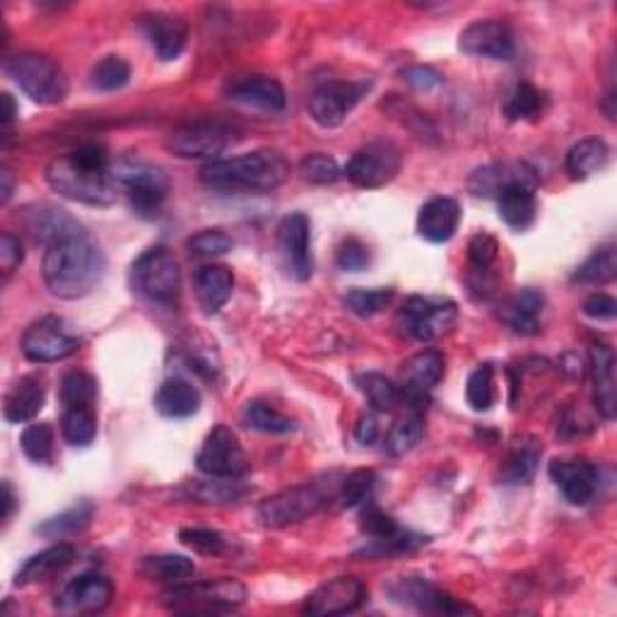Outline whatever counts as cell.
I'll return each instance as SVG.
<instances>
[{
    "mask_svg": "<svg viewBox=\"0 0 617 617\" xmlns=\"http://www.w3.org/2000/svg\"><path fill=\"white\" fill-rule=\"evenodd\" d=\"M370 92V82L353 80H333L321 85L308 97V117H312L321 129H338L347 119L364 94Z\"/></svg>",
    "mask_w": 617,
    "mask_h": 617,
    "instance_id": "9a60e30c",
    "label": "cell"
},
{
    "mask_svg": "<svg viewBox=\"0 0 617 617\" xmlns=\"http://www.w3.org/2000/svg\"><path fill=\"white\" fill-rule=\"evenodd\" d=\"M195 565L186 555H152L140 565V574L150 581H184L193 577Z\"/></svg>",
    "mask_w": 617,
    "mask_h": 617,
    "instance_id": "60d3db41",
    "label": "cell"
},
{
    "mask_svg": "<svg viewBox=\"0 0 617 617\" xmlns=\"http://www.w3.org/2000/svg\"><path fill=\"white\" fill-rule=\"evenodd\" d=\"M0 181H3V189H0V193H3V203H8L12 199V189H16V181H12V172L8 166L0 170Z\"/></svg>",
    "mask_w": 617,
    "mask_h": 617,
    "instance_id": "03108f58",
    "label": "cell"
},
{
    "mask_svg": "<svg viewBox=\"0 0 617 617\" xmlns=\"http://www.w3.org/2000/svg\"><path fill=\"white\" fill-rule=\"evenodd\" d=\"M300 172L304 176V181L308 184H316V186H328L335 184L343 176L341 164L335 162L328 154H306V158L300 162Z\"/></svg>",
    "mask_w": 617,
    "mask_h": 617,
    "instance_id": "db71d44e",
    "label": "cell"
},
{
    "mask_svg": "<svg viewBox=\"0 0 617 617\" xmlns=\"http://www.w3.org/2000/svg\"><path fill=\"white\" fill-rule=\"evenodd\" d=\"M75 559H78L75 545L55 543V545H51V548L41 550L27 559V563L16 574V586L24 588L32 584L49 581L53 577H59V574H63L70 565L75 563Z\"/></svg>",
    "mask_w": 617,
    "mask_h": 617,
    "instance_id": "484cf974",
    "label": "cell"
},
{
    "mask_svg": "<svg viewBox=\"0 0 617 617\" xmlns=\"http://www.w3.org/2000/svg\"><path fill=\"white\" fill-rule=\"evenodd\" d=\"M584 314L594 321H613L617 314V302L606 292H596L584 302Z\"/></svg>",
    "mask_w": 617,
    "mask_h": 617,
    "instance_id": "91938a15",
    "label": "cell"
},
{
    "mask_svg": "<svg viewBox=\"0 0 617 617\" xmlns=\"http://www.w3.org/2000/svg\"><path fill=\"white\" fill-rule=\"evenodd\" d=\"M277 249L283 256L285 271L304 283L314 275L312 256V222L304 213H290L277 227Z\"/></svg>",
    "mask_w": 617,
    "mask_h": 617,
    "instance_id": "ac0fdd59",
    "label": "cell"
},
{
    "mask_svg": "<svg viewBox=\"0 0 617 617\" xmlns=\"http://www.w3.org/2000/svg\"><path fill=\"white\" fill-rule=\"evenodd\" d=\"M548 473L574 507H586L598 493V468L588 458H557Z\"/></svg>",
    "mask_w": 617,
    "mask_h": 617,
    "instance_id": "603a6c76",
    "label": "cell"
},
{
    "mask_svg": "<svg viewBox=\"0 0 617 617\" xmlns=\"http://www.w3.org/2000/svg\"><path fill=\"white\" fill-rule=\"evenodd\" d=\"M374 487H376V473L374 471H370V468L353 471L341 481L338 499H341L345 509L364 507V504L372 502Z\"/></svg>",
    "mask_w": 617,
    "mask_h": 617,
    "instance_id": "7dc6e473",
    "label": "cell"
},
{
    "mask_svg": "<svg viewBox=\"0 0 617 617\" xmlns=\"http://www.w3.org/2000/svg\"><path fill=\"white\" fill-rule=\"evenodd\" d=\"M61 434L70 446H90L97 437L94 405H75V408H63Z\"/></svg>",
    "mask_w": 617,
    "mask_h": 617,
    "instance_id": "ab89813d",
    "label": "cell"
},
{
    "mask_svg": "<svg viewBox=\"0 0 617 617\" xmlns=\"http://www.w3.org/2000/svg\"><path fill=\"white\" fill-rule=\"evenodd\" d=\"M92 518H94V504L90 499H82L75 504V507H70L59 516H51L47 522H41L34 528V533H39V536L47 540H65V538L80 536L82 530H88Z\"/></svg>",
    "mask_w": 617,
    "mask_h": 617,
    "instance_id": "d590c367",
    "label": "cell"
},
{
    "mask_svg": "<svg viewBox=\"0 0 617 617\" xmlns=\"http://www.w3.org/2000/svg\"><path fill=\"white\" fill-rule=\"evenodd\" d=\"M53 442H55V432H53L51 423H34L30 427H24L22 437H20V446H22L24 456L34 463L51 461Z\"/></svg>",
    "mask_w": 617,
    "mask_h": 617,
    "instance_id": "f5cc1de1",
    "label": "cell"
},
{
    "mask_svg": "<svg viewBox=\"0 0 617 617\" xmlns=\"http://www.w3.org/2000/svg\"><path fill=\"white\" fill-rule=\"evenodd\" d=\"M497 256H499V244H497L493 234L478 232L468 242V261L478 273H485V271L493 269V263L497 261Z\"/></svg>",
    "mask_w": 617,
    "mask_h": 617,
    "instance_id": "9f6ffc18",
    "label": "cell"
},
{
    "mask_svg": "<svg viewBox=\"0 0 617 617\" xmlns=\"http://www.w3.org/2000/svg\"><path fill=\"white\" fill-rule=\"evenodd\" d=\"M536 191L533 186H524V184H514L509 189H504L497 195V210L499 218L504 220L507 227L516 230V232H526L533 222H536L538 215V201H536Z\"/></svg>",
    "mask_w": 617,
    "mask_h": 617,
    "instance_id": "1f68e13d",
    "label": "cell"
},
{
    "mask_svg": "<svg viewBox=\"0 0 617 617\" xmlns=\"http://www.w3.org/2000/svg\"><path fill=\"white\" fill-rule=\"evenodd\" d=\"M338 269L345 273H360L370 265V249L364 246L355 236H350L341 246H338Z\"/></svg>",
    "mask_w": 617,
    "mask_h": 617,
    "instance_id": "6f0895ef",
    "label": "cell"
},
{
    "mask_svg": "<svg viewBox=\"0 0 617 617\" xmlns=\"http://www.w3.org/2000/svg\"><path fill=\"white\" fill-rule=\"evenodd\" d=\"M27 230L34 236V242L39 244H51L53 240H59L61 234L80 227V222L75 218H70L65 210L61 208H51V205H41L37 210H30L24 215Z\"/></svg>",
    "mask_w": 617,
    "mask_h": 617,
    "instance_id": "8d00e7d4",
    "label": "cell"
},
{
    "mask_svg": "<svg viewBox=\"0 0 617 617\" xmlns=\"http://www.w3.org/2000/svg\"><path fill=\"white\" fill-rule=\"evenodd\" d=\"M24 259L22 242L12 232H3V242H0V265H3V275L10 277L20 269V263Z\"/></svg>",
    "mask_w": 617,
    "mask_h": 617,
    "instance_id": "680465c9",
    "label": "cell"
},
{
    "mask_svg": "<svg viewBox=\"0 0 617 617\" xmlns=\"http://www.w3.org/2000/svg\"><path fill=\"white\" fill-rule=\"evenodd\" d=\"M403 166V154L396 143L391 140H372V143L362 145L350 162L345 164L343 176L357 189H382L391 184Z\"/></svg>",
    "mask_w": 617,
    "mask_h": 617,
    "instance_id": "8fae6325",
    "label": "cell"
},
{
    "mask_svg": "<svg viewBox=\"0 0 617 617\" xmlns=\"http://www.w3.org/2000/svg\"><path fill=\"white\" fill-rule=\"evenodd\" d=\"M131 285L140 297L174 306L181 294V269L179 261L166 246H152L131 265Z\"/></svg>",
    "mask_w": 617,
    "mask_h": 617,
    "instance_id": "8992f818",
    "label": "cell"
},
{
    "mask_svg": "<svg viewBox=\"0 0 617 617\" xmlns=\"http://www.w3.org/2000/svg\"><path fill=\"white\" fill-rule=\"evenodd\" d=\"M227 97L232 102L259 107L265 111H283L287 104L283 85L269 75H249L242 80H234L227 90Z\"/></svg>",
    "mask_w": 617,
    "mask_h": 617,
    "instance_id": "83f0119b",
    "label": "cell"
},
{
    "mask_svg": "<svg viewBox=\"0 0 617 617\" xmlns=\"http://www.w3.org/2000/svg\"><path fill=\"white\" fill-rule=\"evenodd\" d=\"M104 271L107 261L102 249L82 224L47 244L44 261H41L44 283L59 300L88 297L102 283Z\"/></svg>",
    "mask_w": 617,
    "mask_h": 617,
    "instance_id": "6da1fadb",
    "label": "cell"
},
{
    "mask_svg": "<svg viewBox=\"0 0 617 617\" xmlns=\"http://www.w3.org/2000/svg\"><path fill=\"white\" fill-rule=\"evenodd\" d=\"M236 481L240 478H210L208 483H191L186 485V493L205 504H227L246 495V487Z\"/></svg>",
    "mask_w": 617,
    "mask_h": 617,
    "instance_id": "c3c4849f",
    "label": "cell"
},
{
    "mask_svg": "<svg viewBox=\"0 0 617 617\" xmlns=\"http://www.w3.org/2000/svg\"><path fill=\"white\" fill-rule=\"evenodd\" d=\"M444 370H446V360L437 347L423 350V353L405 360L401 370L403 405H408V411L427 408L429 391L442 382Z\"/></svg>",
    "mask_w": 617,
    "mask_h": 617,
    "instance_id": "e0dca14e",
    "label": "cell"
},
{
    "mask_svg": "<svg viewBox=\"0 0 617 617\" xmlns=\"http://www.w3.org/2000/svg\"><path fill=\"white\" fill-rule=\"evenodd\" d=\"M610 162V148L600 138H584L567 152V174L574 181H584L603 172Z\"/></svg>",
    "mask_w": 617,
    "mask_h": 617,
    "instance_id": "e575fe53",
    "label": "cell"
},
{
    "mask_svg": "<svg viewBox=\"0 0 617 617\" xmlns=\"http://www.w3.org/2000/svg\"><path fill=\"white\" fill-rule=\"evenodd\" d=\"M44 401H47L44 382H41V378L34 374L20 376L8 391L6 405H3V417L12 425L30 423V419H34L39 415V411L44 408Z\"/></svg>",
    "mask_w": 617,
    "mask_h": 617,
    "instance_id": "4316f807",
    "label": "cell"
},
{
    "mask_svg": "<svg viewBox=\"0 0 617 617\" xmlns=\"http://www.w3.org/2000/svg\"><path fill=\"white\" fill-rule=\"evenodd\" d=\"M3 104H6V111H3V125H6V131H10L12 121H16V117H18V107H16V100H12V97H10L8 92L3 94Z\"/></svg>",
    "mask_w": 617,
    "mask_h": 617,
    "instance_id": "e7e4bbea",
    "label": "cell"
},
{
    "mask_svg": "<svg viewBox=\"0 0 617 617\" xmlns=\"http://www.w3.org/2000/svg\"><path fill=\"white\" fill-rule=\"evenodd\" d=\"M545 109V94L533 88L530 82H518L504 102V114L509 121H530L538 119Z\"/></svg>",
    "mask_w": 617,
    "mask_h": 617,
    "instance_id": "b9f144b4",
    "label": "cell"
},
{
    "mask_svg": "<svg viewBox=\"0 0 617 617\" xmlns=\"http://www.w3.org/2000/svg\"><path fill=\"white\" fill-rule=\"evenodd\" d=\"M236 140H240V131L232 123L218 119H199L181 125V129L166 138V150L181 160L215 162Z\"/></svg>",
    "mask_w": 617,
    "mask_h": 617,
    "instance_id": "ba28073f",
    "label": "cell"
},
{
    "mask_svg": "<svg viewBox=\"0 0 617 617\" xmlns=\"http://www.w3.org/2000/svg\"><path fill=\"white\" fill-rule=\"evenodd\" d=\"M179 540L193 553L205 555V557L230 555L232 545H234V540L230 536H224L222 530H213V528H181Z\"/></svg>",
    "mask_w": 617,
    "mask_h": 617,
    "instance_id": "f6af8a7d",
    "label": "cell"
},
{
    "mask_svg": "<svg viewBox=\"0 0 617 617\" xmlns=\"http://www.w3.org/2000/svg\"><path fill=\"white\" fill-rule=\"evenodd\" d=\"M138 24L160 61H176L184 53L189 44L186 20L170 16V12H145L138 18Z\"/></svg>",
    "mask_w": 617,
    "mask_h": 617,
    "instance_id": "cb8c5ba5",
    "label": "cell"
},
{
    "mask_svg": "<svg viewBox=\"0 0 617 617\" xmlns=\"http://www.w3.org/2000/svg\"><path fill=\"white\" fill-rule=\"evenodd\" d=\"M18 507V497L16 493H12V485L6 481L3 483V522H10V516L12 512H16Z\"/></svg>",
    "mask_w": 617,
    "mask_h": 617,
    "instance_id": "be15d7a7",
    "label": "cell"
},
{
    "mask_svg": "<svg viewBox=\"0 0 617 617\" xmlns=\"http://www.w3.org/2000/svg\"><path fill=\"white\" fill-rule=\"evenodd\" d=\"M423 437H425L423 411H408L391 425L386 434V452L391 456H405L423 442Z\"/></svg>",
    "mask_w": 617,
    "mask_h": 617,
    "instance_id": "f35d334b",
    "label": "cell"
},
{
    "mask_svg": "<svg viewBox=\"0 0 617 617\" xmlns=\"http://www.w3.org/2000/svg\"><path fill=\"white\" fill-rule=\"evenodd\" d=\"M355 386L367 396L370 405L374 411H396L398 405H403V394H401V384L391 382L388 376L378 374V372H362L355 376Z\"/></svg>",
    "mask_w": 617,
    "mask_h": 617,
    "instance_id": "74e56055",
    "label": "cell"
},
{
    "mask_svg": "<svg viewBox=\"0 0 617 617\" xmlns=\"http://www.w3.org/2000/svg\"><path fill=\"white\" fill-rule=\"evenodd\" d=\"M543 306H545L543 292L524 287L502 306V318L507 321V324L514 328V333L518 335H538Z\"/></svg>",
    "mask_w": 617,
    "mask_h": 617,
    "instance_id": "836d02e7",
    "label": "cell"
},
{
    "mask_svg": "<svg viewBox=\"0 0 617 617\" xmlns=\"http://www.w3.org/2000/svg\"><path fill=\"white\" fill-rule=\"evenodd\" d=\"M186 246L193 256L215 259V256L230 254L234 242H232V236H227L222 230H203L199 234H193L186 242Z\"/></svg>",
    "mask_w": 617,
    "mask_h": 617,
    "instance_id": "11a10c76",
    "label": "cell"
},
{
    "mask_svg": "<svg viewBox=\"0 0 617 617\" xmlns=\"http://www.w3.org/2000/svg\"><path fill=\"white\" fill-rule=\"evenodd\" d=\"M615 273H617L615 246H603L596 249L594 254L579 265L572 280L581 285H606L615 277Z\"/></svg>",
    "mask_w": 617,
    "mask_h": 617,
    "instance_id": "7bdbcfd3",
    "label": "cell"
},
{
    "mask_svg": "<svg viewBox=\"0 0 617 617\" xmlns=\"http://www.w3.org/2000/svg\"><path fill=\"white\" fill-rule=\"evenodd\" d=\"M6 73L12 82L41 107L61 104L68 97V78L63 68L44 53H18L6 61Z\"/></svg>",
    "mask_w": 617,
    "mask_h": 617,
    "instance_id": "5b68a950",
    "label": "cell"
},
{
    "mask_svg": "<svg viewBox=\"0 0 617 617\" xmlns=\"http://www.w3.org/2000/svg\"><path fill=\"white\" fill-rule=\"evenodd\" d=\"M114 586L100 574H80L68 581L53 598V608L61 615H94L109 608Z\"/></svg>",
    "mask_w": 617,
    "mask_h": 617,
    "instance_id": "ffe728a7",
    "label": "cell"
},
{
    "mask_svg": "<svg viewBox=\"0 0 617 617\" xmlns=\"http://www.w3.org/2000/svg\"><path fill=\"white\" fill-rule=\"evenodd\" d=\"M47 184L68 201L92 208L114 205L119 184L114 164L102 145H82L47 164Z\"/></svg>",
    "mask_w": 617,
    "mask_h": 617,
    "instance_id": "7a4b0ae2",
    "label": "cell"
},
{
    "mask_svg": "<svg viewBox=\"0 0 617 617\" xmlns=\"http://www.w3.org/2000/svg\"><path fill=\"white\" fill-rule=\"evenodd\" d=\"M540 456H543V444L536 437H530V434L516 437L502 466L504 485H528L538 471Z\"/></svg>",
    "mask_w": 617,
    "mask_h": 617,
    "instance_id": "4dcf8cb0",
    "label": "cell"
},
{
    "mask_svg": "<svg viewBox=\"0 0 617 617\" xmlns=\"http://www.w3.org/2000/svg\"><path fill=\"white\" fill-rule=\"evenodd\" d=\"M249 598L246 586L236 579H208L176 584L160 596L162 608L184 615H215L242 608Z\"/></svg>",
    "mask_w": 617,
    "mask_h": 617,
    "instance_id": "277c9868",
    "label": "cell"
},
{
    "mask_svg": "<svg viewBox=\"0 0 617 617\" xmlns=\"http://www.w3.org/2000/svg\"><path fill=\"white\" fill-rule=\"evenodd\" d=\"M114 179L119 191L129 195V201L138 215L154 218L160 213V208L170 193V179L160 170V166L125 160L114 164Z\"/></svg>",
    "mask_w": 617,
    "mask_h": 617,
    "instance_id": "9c48e42d",
    "label": "cell"
},
{
    "mask_svg": "<svg viewBox=\"0 0 617 617\" xmlns=\"http://www.w3.org/2000/svg\"><path fill=\"white\" fill-rule=\"evenodd\" d=\"M591 376H594V401L603 419L615 417V355L606 343L591 347Z\"/></svg>",
    "mask_w": 617,
    "mask_h": 617,
    "instance_id": "d6a6232c",
    "label": "cell"
},
{
    "mask_svg": "<svg viewBox=\"0 0 617 617\" xmlns=\"http://www.w3.org/2000/svg\"><path fill=\"white\" fill-rule=\"evenodd\" d=\"M394 297L396 292L391 287H374V290L355 287L345 294L343 304L350 314H355L360 318H372L376 314H382L386 306H391Z\"/></svg>",
    "mask_w": 617,
    "mask_h": 617,
    "instance_id": "ee69618b",
    "label": "cell"
},
{
    "mask_svg": "<svg viewBox=\"0 0 617 617\" xmlns=\"http://www.w3.org/2000/svg\"><path fill=\"white\" fill-rule=\"evenodd\" d=\"M244 423H246V427L256 429V432H265V434H287L294 429V423L287 415L275 411L273 405L263 403V401H254L246 405Z\"/></svg>",
    "mask_w": 617,
    "mask_h": 617,
    "instance_id": "f907efd6",
    "label": "cell"
},
{
    "mask_svg": "<svg viewBox=\"0 0 617 617\" xmlns=\"http://www.w3.org/2000/svg\"><path fill=\"white\" fill-rule=\"evenodd\" d=\"M461 224V205L456 199H448V195H434L423 208H419L417 215V232L423 240L432 244H444L448 240H454V234L458 232Z\"/></svg>",
    "mask_w": 617,
    "mask_h": 617,
    "instance_id": "d4e9b609",
    "label": "cell"
},
{
    "mask_svg": "<svg viewBox=\"0 0 617 617\" xmlns=\"http://www.w3.org/2000/svg\"><path fill=\"white\" fill-rule=\"evenodd\" d=\"M514 184L538 189L540 176L528 162H493L478 166L468 179V189L478 199H497V195Z\"/></svg>",
    "mask_w": 617,
    "mask_h": 617,
    "instance_id": "7402d4cb",
    "label": "cell"
},
{
    "mask_svg": "<svg viewBox=\"0 0 617 617\" xmlns=\"http://www.w3.org/2000/svg\"><path fill=\"white\" fill-rule=\"evenodd\" d=\"M367 600V586L357 577H338L314 588L304 600V613L314 617L355 613Z\"/></svg>",
    "mask_w": 617,
    "mask_h": 617,
    "instance_id": "44dd1931",
    "label": "cell"
},
{
    "mask_svg": "<svg viewBox=\"0 0 617 617\" xmlns=\"http://www.w3.org/2000/svg\"><path fill=\"white\" fill-rule=\"evenodd\" d=\"M403 80L408 82V85L417 88V90H434L439 88L444 78L437 73V70L429 68V65H411L403 70Z\"/></svg>",
    "mask_w": 617,
    "mask_h": 617,
    "instance_id": "94428289",
    "label": "cell"
},
{
    "mask_svg": "<svg viewBox=\"0 0 617 617\" xmlns=\"http://www.w3.org/2000/svg\"><path fill=\"white\" fill-rule=\"evenodd\" d=\"M97 378L90 372L73 370L61 378L59 401L63 408H75V405H94L97 403Z\"/></svg>",
    "mask_w": 617,
    "mask_h": 617,
    "instance_id": "bcb514c9",
    "label": "cell"
},
{
    "mask_svg": "<svg viewBox=\"0 0 617 617\" xmlns=\"http://www.w3.org/2000/svg\"><path fill=\"white\" fill-rule=\"evenodd\" d=\"M378 437V419L374 413H364L360 415L357 419V425H355V439L362 444V446H372Z\"/></svg>",
    "mask_w": 617,
    "mask_h": 617,
    "instance_id": "6125c7cd",
    "label": "cell"
},
{
    "mask_svg": "<svg viewBox=\"0 0 617 617\" xmlns=\"http://www.w3.org/2000/svg\"><path fill=\"white\" fill-rule=\"evenodd\" d=\"M388 598L398 603V606H408L419 613L432 615H461L473 613V608L463 606L456 598L444 594L439 586H434L425 577H398L386 584Z\"/></svg>",
    "mask_w": 617,
    "mask_h": 617,
    "instance_id": "2e32d148",
    "label": "cell"
},
{
    "mask_svg": "<svg viewBox=\"0 0 617 617\" xmlns=\"http://www.w3.org/2000/svg\"><path fill=\"white\" fill-rule=\"evenodd\" d=\"M458 49L475 59L489 61H512L516 55L514 32L507 22L487 18L475 20L458 37Z\"/></svg>",
    "mask_w": 617,
    "mask_h": 617,
    "instance_id": "d6986e66",
    "label": "cell"
},
{
    "mask_svg": "<svg viewBox=\"0 0 617 617\" xmlns=\"http://www.w3.org/2000/svg\"><path fill=\"white\" fill-rule=\"evenodd\" d=\"M287 176L290 162L283 152L273 148L208 162L201 170L203 184L224 193H271L283 186Z\"/></svg>",
    "mask_w": 617,
    "mask_h": 617,
    "instance_id": "3957f363",
    "label": "cell"
},
{
    "mask_svg": "<svg viewBox=\"0 0 617 617\" xmlns=\"http://www.w3.org/2000/svg\"><path fill=\"white\" fill-rule=\"evenodd\" d=\"M195 466L208 478H242L249 468L244 448L227 425L210 429L199 456H195Z\"/></svg>",
    "mask_w": 617,
    "mask_h": 617,
    "instance_id": "5bb4252c",
    "label": "cell"
},
{
    "mask_svg": "<svg viewBox=\"0 0 617 617\" xmlns=\"http://www.w3.org/2000/svg\"><path fill=\"white\" fill-rule=\"evenodd\" d=\"M466 398L473 411H489L495 403V367L493 364H481L478 370H473L466 384Z\"/></svg>",
    "mask_w": 617,
    "mask_h": 617,
    "instance_id": "816d5d0a",
    "label": "cell"
},
{
    "mask_svg": "<svg viewBox=\"0 0 617 617\" xmlns=\"http://www.w3.org/2000/svg\"><path fill=\"white\" fill-rule=\"evenodd\" d=\"M195 297H199L205 314H218L230 302L234 290V273L227 265L208 263L193 275Z\"/></svg>",
    "mask_w": 617,
    "mask_h": 617,
    "instance_id": "f1b7e54d",
    "label": "cell"
},
{
    "mask_svg": "<svg viewBox=\"0 0 617 617\" xmlns=\"http://www.w3.org/2000/svg\"><path fill=\"white\" fill-rule=\"evenodd\" d=\"M338 485H326V483H304L294 485L290 489H283L269 499H263L259 504V518L263 526L269 528H287L294 524L306 522L308 516L318 514L331 502Z\"/></svg>",
    "mask_w": 617,
    "mask_h": 617,
    "instance_id": "52a82bcc",
    "label": "cell"
},
{
    "mask_svg": "<svg viewBox=\"0 0 617 617\" xmlns=\"http://www.w3.org/2000/svg\"><path fill=\"white\" fill-rule=\"evenodd\" d=\"M458 308L452 300L444 297H415L405 300L398 312L396 326L405 338L417 343H432L456 324Z\"/></svg>",
    "mask_w": 617,
    "mask_h": 617,
    "instance_id": "30bf717a",
    "label": "cell"
},
{
    "mask_svg": "<svg viewBox=\"0 0 617 617\" xmlns=\"http://www.w3.org/2000/svg\"><path fill=\"white\" fill-rule=\"evenodd\" d=\"M362 533L370 538V545L362 550V555L370 559L408 555L415 553L417 548H423L427 543L425 536H417V533L401 528L394 518L384 514L378 507H374L372 502L364 504Z\"/></svg>",
    "mask_w": 617,
    "mask_h": 617,
    "instance_id": "7c38bea8",
    "label": "cell"
},
{
    "mask_svg": "<svg viewBox=\"0 0 617 617\" xmlns=\"http://www.w3.org/2000/svg\"><path fill=\"white\" fill-rule=\"evenodd\" d=\"M154 408L172 419L191 417L201 408V391L186 382V378L172 376L162 382L158 394H154Z\"/></svg>",
    "mask_w": 617,
    "mask_h": 617,
    "instance_id": "f546056e",
    "label": "cell"
},
{
    "mask_svg": "<svg viewBox=\"0 0 617 617\" xmlns=\"http://www.w3.org/2000/svg\"><path fill=\"white\" fill-rule=\"evenodd\" d=\"M131 80V65L125 63L121 55H107L100 63L92 68L90 85L100 92H117L129 85Z\"/></svg>",
    "mask_w": 617,
    "mask_h": 617,
    "instance_id": "681fc988",
    "label": "cell"
},
{
    "mask_svg": "<svg viewBox=\"0 0 617 617\" xmlns=\"http://www.w3.org/2000/svg\"><path fill=\"white\" fill-rule=\"evenodd\" d=\"M22 355L37 364H51L68 360L80 350V338L70 331L63 318L44 316L22 335Z\"/></svg>",
    "mask_w": 617,
    "mask_h": 617,
    "instance_id": "4fadbf2b",
    "label": "cell"
}]
</instances>
